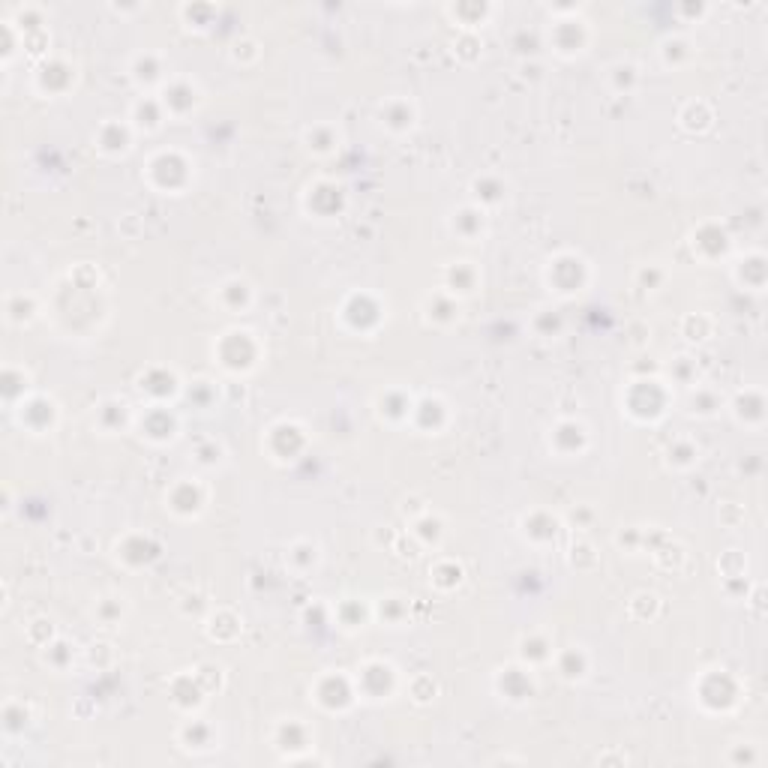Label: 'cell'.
I'll return each mask as SVG.
<instances>
[{
  "label": "cell",
  "instance_id": "cell-1",
  "mask_svg": "<svg viewBox=\"0 0 768 768\" xmlns=\"http://www.w3.org/2000/svg\"><path fill=\"white\" fill-rule=\"evenodd\" d=\"M543 39L552 54L561 60H573L588 51L594 30L591 21L582 15V6H552V21L543 30Z\"/></svg>",
  "mask_w": 768,
  "mask_h": 768
},
{
  "label": "cell",
  "instance_id": "cell-2",
  "mask_svg": "<svg viewBox=\"0 0 768 768\" xmlns=\"http://www.w3.org/2000/svg\"><path fill=\"white\" fill-rule=\"evenodd\" d=\"M675 402V390L663 375L633 378L621 393V411L636 423H657Z\"/></svg>",
  "mask_w": 768,
  "mask_h": 768
},
{
  "label": "cell",
  "instance_id": "cell-3",
  "mask_svg": "<svg viewBox=\"0 0 768 768\" xmlns=\"http://www.w3.org/2000/svg\"><path fill=\"white\" fill-rule=\"evenodd\" d=\"M141 177L159 195H180L192 183V177H195V162H192V156H186L183 150H174V147L156 150L147 159Z\"/></svg>",
  "mask_w": 768,
  "mask_h": 768
},
{
  "label": "cell",
  "instance_id": "cell-4",
  "mask_svg": "<svg viewBox=\"0 0 768 768\" xmlns=\"http://www.w3.org/2000/svg\"><path fill=\"white\" fill-rule=\"evenodd\" d=\"M594 270H591V261L573 249H561L555 255L546 258L543 264V282L552 294L558 297H576L588 288Z\"/></svg>",
  "mask_w": 768,
  "mask_h": 768
},
{
  "label": "cell",
  "instance_id": "cell-5",
  "mask_svg": "<svg viewBox=\"0 0 768 768\" xmlns=\"http://www.w3.org/2000/svg\"><path fill=\"white\" fill-rule=\"evenodd\" d=\"M261 342L252 330L246 327H228L219 333L213 342V360L228 372V375H249L261 363Z\"/></svg>",
  "mask_w": 768,
  "mask_h": 768
},
{
  "label": "cell",
  "instance_id": "cell-6",
  "mask_svg": "<svg viewBox=\"0 0 768 768\" xmlns=\"http://www.w3.org/2000/svg\"><path fill=\"white\" fill-rule=\"evenodd\" d=\"M261 447L267 450V459L276 462V465H288V462H297L306 447H309V432L300 420H276L267 426L264 438H261Z\"/></svg>",
  "mask_w": 768,
  "mask_h": 768
},
{
  "label": "cell",
  "instance_id": "cell-7",
  "mask_svg": "<svg viewBox=\"0 0 768 768\" xmlns=\"http://www.w3.org/2000/svg\"><path fill=\"white\" fill-rule=\"evenodd\" d=\"M339 321L345 330L369 336L387 321V303L369 291H351L339 306Z\"/></svg>",
  "mask_w": 768,
  "mask_h": 768
},
{
  "label": "cell",
  "instance_id": "cell-8",
  "mask_svg": "<svg viewBox=\"0 0 768 768\" xmlns=\"http://www.w3.org/2000/svg\"><path fill=\"white\" fill-rule=\"evenodd\" d=\"M399 669L384 660V657H369L357 666L354 672V687L360 699L369 702H381V699H393V693L399 690Z\"/></svg>",
  "mask_w": 768,
  "mask_h": 768
},
{
  "label": "cell",
  "instance_id": "cell-9",
  "mask_svg": "<svg viewBox=\"0 0 768 768\" xmlns=\"http://www.w3.org/2000/svg\"><path fill=\"white\" fill-rule=\"evenodd\" d=\"M312 699L318 708L330 711V714H339V711H348L360 696H357V687H354V675H345L342 669H327L315 678V684L309 687Z\"/></svg>",
  "mask_w": 768,
  "mask_h": 768
},
{
  "label": "cell",
  "instance_id": "cell-10",
  "mask_svg": "<svg viewBox=\"0 0 768 768\" xmlns=\"http://www.w3.org/2000/svg\"><path fill=\"white\" fill-rule=\"evenodd\" d=\"M156 96H159V102H162L168 120H186V117H192V114L201 108V102H204V90L198 87V81L189 78V75H174V72H171V78L159 87Z\"/></svg>",
  "mask_w": 768,
  "mask_h": 768
},
{
  "label": "cell",
  "instance_id": "cell-11",
  "mask_svg": "<svg viewBox=\"0 0 768 768\" xmlns=\"http://www.w3.org/2000/svg\"><path fill=\"white\" fill-rule=\"evenodd\" d=\"M147 444H171L180 435V414L168 405H144L135 414V426H132Z\"/></svg>",
  "mask_w": 768,
  "mask_h": 768
},
{
  "label": "cell",
  "instance_id": "cell-12",
  "mask_svg": "<svg viewBox=\"0 0 768 768\" xmlns=\"http://www.w3.org/2000/svg\"><path fill=\"white\" fill-rule=\"evenodd\" d=\"M165 510L177 519H198L207 510V483L201 477H177L165 492Z\"/></svg>",
  "mask_w": 768,
  "mask_h": 768
},
{
  "label": "cell",
  "instance_id": "cell-13",
  "mask_svg": "<svg viewBox=\"0 0 768 768\" xmlns=\"http://www.w3.org/2000/svg\"><path fill=\"white\" fill-rule=\"evenodd\" d=\"M126 72H129L132 84H135L141 93H159V87L171 78L165 54H159V51H153V48L135 51V54L129 57Z\"/></svg>",
  "mask_w": 768,
  "mask_h": 768
},
{
  "label": "cell",
  "instance_id": "cell-14",
  "mask_svg": "<svg viewBox=\"0 0 768 768\" xmlns=\"http://www.w3.org/2000/svg\"><path fill=\"white\" fill-rule=\"evenodd\" d=\"M303 210L309 219H336L345 210V189L336 180H315L303 192Z\"/></svg>",
  "mask_w": 768,
  "mask_h": 768
},
{
  "label": "cell",
  "instance_id": "cell-15",
  "mask_svg": "<svg viewBox=\"0 0 768 768\" xmlns=\"http://www.w3.org/2000/svg\"><path fill=\"white\" fill-rule=\"evenodd\" d=\"M591 432L579 417H558L549 426V450H555L561 459H576L588 450Z\"/></svg>",
  "mask_w": 768,
  "mask_h": 768
},
{
  "label": "cell",
  "instance_id": "cell-16",
  "mask_svg": "<svg viewBox=\"0 0 768 768\" xmlns=\"http://www.w3.org/2000/svg\"><path fill=\"white\" fill-rule=\"evenodd\" d=\"M12 411L18 414V423L27 426L33 435L51 432V429L57 426V417H60L57 402H54L51 396H45V393H30V396H24Z\"/></svg>",
  "mask_w": 768,
  "mask_h": 768
},
{
  "label": "cell",
  "instance_id": "cell-17",
  "mask_svg": "<svg viewBox=\"0 0 768 768\" xmlns=\"http://www.w3.org/2000/svg\"><path fill=\"white\" fill-rule=\"evenodd\" d=\"M75 78V63H69L66 57H45L33 72V84L45 96H63L69 87H75Z\"/></svg>",
  "mask_w": 768,
  "mask_h": 768
},
{
  "label": "cell",
  "instance_id": "cell-18",
  "mask_svg": "<svg viewBox=\"0 0 768 768\" xmlns=\"http://www.w3.org/2000/svg\"><path fill=\"white\" fill-rule=\"evenodd\" d=\"M414 399H417V396H414L411 390L390 384V387H384V390H378V393L372 396V408H375V417H378V420H384V423H390V426H402V423L411 420Z\"/></svg>",
  "mask_w": 768,
  "mask_h": 768
},
{
  "label": "cell",
  "instance_id": "cell-19",
  "mask_svg": "<svg viewBox=\"0 0 768 768\" xmlns=\"http://www.w3.org/2000/svg\"><path fill=\"white\" fill-rule=\"evenodd\" d=\"M135 129H132V123L123 117V120H117V117H108V120H102L99 126H96V132H93V147L102 153V156H126L129 150H132V141H135Z\"/></svg>",
  "mask_w": 768,
  "mask_h": 768
},
{
  "label": "cell",
  "instance_id": "cell-20",
  "mask_svg": "<svg viewBox=\"0 0 768 768\" xmlns=\"http://www.w3.org/2000/svg\"><path fill=\"white\" fill-rule=\"evenodd\" d=\"M690 249L702 261H720L732 249V237L720 222H702L699 228L690 231Z\"/></svg>",
  "mask_w": 768,
  "mask_h": 768
},
{
  "label": "cell",
  "instance_id": "cell-21",
  "mask_svg": "<svg viewBox=\"0 0 768 768\" xmlns=\"http://www.w3.org/2000/svg\"><path fill=\"white\" fill-rule=\"evenodd\" d=\"M438 288L447 291L456 300H465V297H471L480 288V267L474 261H468V258L447 261L444 270H441V285Z\"/></svg>",
  "mask_w": 768,
  "mask_h": 768
},
{
  "label": "cell",
  "instance_id": "cell-22",
  "mask_svg": "<svg viewBox=\"0 0 768 768\" xmlns=\"http://www.w3.org/2000/svg\"><path fill=\"white\" fill-rule=\"evenodd\" d=\"M534 669L525 666V663H510V666H501L495 672V690L501 693V699L507 702H528L534 696Z\"/></svg>",
  "mask_w": 768,
  "mask_h": 768
},
{
  "label": "cell",
  "instance_id": "cell-23",
  "mask_svg": "<svg viewBox=\"0 0 768 768\" xmlns=\"http://www.w3.org/2000/svg\"><path fill=\"white\" fill-rule=\"evenodd\" d=\"M213 303L219 309H225L228 315H243L252 309L255 303V285L246 276H228L216 285L213 291Z\"/></svg>",
  "mask_w": 768,
  "mask_h": 768
},
{
  "label": "cell",
  "instance_id": "cell-24",
  "mask_svg": "<svg viewBox=\"0 0 768 768\" xmlns=\"http://www.w3.org/2000/svg\"><path fill=\"white\" fill-rule=\"evenodd\" d=\"M726 408L732 414V420L738 426H747V429H762L765 423V393L759 387H744L738 390L735 396L726 399Z\"/></svg>",
  "mask_w": 768,
  "mask_h": 768
},
{
  "label": "cell",
  "instance_id": "cell-25",
  "mask_svg": "<svg viewBox=\"0 0 768 768\" xmlns=\"http://www.w3.org/2000/svg\"><path fill=\"white\" fill-rule=\"evenodd\" d=\"M135 414H138V411H135L126 399H120V396H105V399L96 405V411H93V426H96L102 435H117V432L135 426Z\"/></svg>",
  "mask_w": 768,
  "mask_h": 768
},
{
  "label": "cell",
  "instance_id": "cell-26",
  "mask_svg": "<svg viewBox=\"0 0 768 768\" xmlns=\"http://www.w3.org/2000/svg\"><path fill=\"white\" fill-rule=\"evenodd\" d=\"M126 120L132 123V129H135L138 135H150V132H159V129L165 126L168 114H165V108H162V102H159L156 93H138V96L132 99V105H129Z\"/></svg>",
  "mask_w": 768,
  "mask_h": 768
},
{
  "label": "cell",
  "instance_id": "cell-27",
  "mask_svg": "<svg viewBox=\"0 0 768 768\" xmlns=\"http://www.w3.org/2000/svg\"><path fill=\"white\" fill-rule=\"evenodd\" d=\"M378 123L390 135H408L417 126V105L408 96H390L378 108Z\"/></svg>",
  "mask_w": 768,
  "mask_h": 768
},
{
  "label": "cell",
  "instance_id": "cell-28",
  "mask_svg": "<svg viewBox=\"0 0 768 768\" xmlns=\"http://www.w3.org/2000/svg\"><path fill=\"white\" fill-rule=\"evenodd\" d=\"M486 222H489V213L483 207H477L474 201H465L462 207H456L447 216V228L465 243H477L486 234Z\"/></svg>",
  "mask_w": 768,
  "mask_h": 768
},
{
  "label": "cell",
  "instance_id": "cell-29",
  "mask_svg": "<svg viewBox=\"0 0 768 768\" xmlns=\"http://www.w3.org/2000/svg\"><path fill=\"white\" fill-rule=\"evenodd\" d=\"M300 141H303V150H306L309 156H330V153H336V150H339V144H342V132H339V126H336V123H330V120H318V123H312V126H306V129H303Z\"/></svg>",
  "mask_w": 768,
  "mask_h": 768
},
{
  "label": "cell",
  "instance_id": "cell-30",
  "mask_svg": "<svg viewBox=\"0 0 768 768\" xmlns=\"http://www.w3.org/2000/svg\"><path fill=\"white\" fill-rule=\"evenodd\" d=\"M765 276H768V267H765V255L759 249H747L744 255H738L732 261V279L747 291H762Z\"/></svg>",
  "mask_w": 768,
  "mask_h": 768
},
{
  "label": "cell",
  "instance_id": "cell-31",
  "mask_svg": "<svg viewBox=\"0 0 768 768\" xmlns=\"http://www.w3.org/2000/svg\"><path fill=\"white\" fill-rule=\"evenodd\" d=\"M552 654H555L552 639L543 630H528L516 639V660L531 666V669H537L543 663H552Z\"/></svg>",
  "mask_w": 768,
  "mask_h": 768
},
{
  "label": "cell",
  "instance_id": "cell-32",
  "mask_svg": "<svg viewBox=\"0 0 768 768\" xmlns=\"http://www.w3.org/2000/svg\"><path fill=\"white\" fill-rule=\"evenodd\" d=\"M552 663L558 669V675L570 684L576 681H585L588 672H591V654L585 651V645H567L561 651L552 654Z\"/></svg>",
  "mask_w": 768,
  "mask_h": 768
},
{
  "label": "cell",
  "instance_id": "cell-33",
  "mask_svg": "<svg viewBox=\"0 0 768 768\" xmlns=\"http://www.w3.org/2000/svg\"><path fill=\"white\" fill-rule=\"evenodd\" d=\"M444 15L453 18V24L462 33H477L495 15V6L492 3H447Z\"/></svg>",
  "mask_w": 768,
  "mask_h": 768
},
{
  "label": "cell",
  "instance_id": "cell-34",
  "mask_svg": "<svg viewBox=\"0 0 768 768\" xmlns=\"http://www.w3.org/2000/svg\"><path fill=\"white\" fill-rule=\"evenodd\" d=\"M423 318L435 327H450L459 321V300L450 297L447 291L435 288L432 294H426L423 300Z\"/></svg>",
  "mask_w": 768,
  "mask_h": 768
},
{
  "label": "cell",
  "instance_id": "cell-35",
  "mask_svg": "<svg viewBox=\"0 0 768 768\" xmlns=\"http://www.w3.org/2000/svg\"><path fill=\"white\" fill-rule=\"evenodd\" d=\"M723 408H726V399L711 384L696 381L693 387H687V414L690 417H714Z\"/></svg>",
  "mask_w": 768,
  "mask_h": 768
},
{
  "label": "cell",
  "instance_id": "cell-36",
  "mask_svg": "<svg viewBox=\"0 0 768 768\" xmlns=\"http://www.w3.org/2000/svg\"><path fill=\"white\" fill-rule=\"evenodd\" d=\"M696 699H699V702L717 699L714 711H729V708H735V702H738V681L729 678L726 669H720V687H711V681L702 675V678H699V687H696Z\"/></svg>",
  "mask_w": 768,
  "mask_h": 768
},
{
  "label": "cell",
  "instance_id": "cell-37",
  "mask_svg": "<svg viewBox=\"0 0 768 768\" xmlns=\"http://www.w3.org/2000/svg\"><path fill=\"white\" fill-rule=\"evenodd\" d=\"M468 189H471V201H474L477 207H483L486 213H489L492 207L504 204V198H507V183H504L498 174H477Z\"/></svg>",
  "mask_w": 768,
  "mask_h": 768
},
{
  "label": "cell",
  "instance_id": "cell-38",
  "mask_svg": "<svg viewBox=\"0 0 768 768\" xmlns=\"http://www.w3.org/2000/svg\"><path fill=\"white\" fill-rule=\"evenodd\" d=\"M372 603L363 597H342L333 603V621L342 624L345 630H360L366 627V621H372Z\"/></svg>",
  "mask_w": 768,
  "mask_h": 768
},
{
  "label": "cell",
  "instance_id": "cell-39",
  "mask_svg": "<svg viewBox=\"0 0 768 768\" xmlns=\"http://www.w3.org/2000/svg\"><path fill=\"white\" fill-rule=\"evenodd\" d=\"M657 57L666 69H681L687 66L693 57H696V48H693V39L684 36V33H669L660 48H657Z\"/></svg>",
  "mask_w": 768,
  "mask_h": 768
},
{
  "label": "cell",
  "instance_id": "cell-40",
  "mask_svg": "<svg viewBox=\"0 0 768 768\" xmlns=\"http://www.w3.org/2000/svg\"><path fill=\"white\" fill-rule=\"evenodd\" d=\"M177 741H180L183 750H210L216 744V729L201 717H189V720L180 723Z\"/></svg>",
  "mask_w": 768,
  "mask_h": 768
},
{
  "label": "cell",
  "instance_id": "cell-41",
  "mask_svg": "<svg viewBox=\"0 0 768 768\" xmlns=\"http://www.w3.org/2000/svg\"><path fill=\"white\" fill-rule=\"evenodd\" d=\"M543 522H537V510H531V513H525L522 519H519V531H522V537L525 540H531V543H549V540H555L558 537V531H561V519L558 516H552L549 510H543V516H540Z\"/></svg>",
  "mask_w": 768,
  "mask_h": 768
},
{
  "label": "cell",
  "instance_id": "cell-42",
  "mask_svg": "<svg viewBox=\"0 0 768 768\" xmlns=\"http://www.w3.org/2000/svg\"><path fill=\"white\" fill-rule=\"evenodd\" d=\"M312 744V729L300 717H282L273 729V747H309Z\"/></svg>",
  "mask_w": 768,
  "mask_h": 768
},
{
  "label": "cell",
  "instance_id": "cell-43",
  "mask_svg": "<svg viewBox=\"0 0 768 768\" xmlns=\"http://www.w3.org/2000/svg\"><path fill=\"white\" fill-rule=\"evenodd\" d=\"M321 561V546L309 537H297L288 549H285V564L297 573H309L315 570Z\"/></svg>",
  "mask_w": 768,
  "mask_h": 768
},
{
  "label": "cell",
  "instance_id": "cell-44",
  "mask_svg": "<svg viewBox=\"0 0 768 768\" xmlns=\"http://www.w3.org/2000/svg\"><path fill=\"white\" fill-rule=\"evenodd\" d=\"M663 459H666V465L669 468H675V471H687V468H693L696 462H699V444L693 441V438H672L669 441V447H666V453H663Z\"/></svg>",
  "mask_w": 768,
  "mask_h": 768
},
{
  "label": "cell",
  "instance_id": "cell-45",
  "mask_svg": "<svg viewBox=\"0 0 768 768\" xmlns=\"http://www.w3.org/2000/svg\"><path fill=\"white\" fill-rule=\"evenodd\" d=\"M444 519L435 513V510H423L420 516H414L411 519V534L423 543V546H438L441 543V537H444Z\"/></svg>",
  "mask_w": 768,
  "mask_h": 768
},
{
  "label": "cell",
  "instance_id": "cell-46",
  "mask_svg": "<svg viewBox=\"0 0 768 768\" xmlns=\"http://www.w3.org/2000/svg\"><path fill=\"white\" fill-rule=\"evenodd\" d=\"M606 84L612 87V93H630L639 84V66L630 60H618L606 69Z\"/></svg>",
  "mask_w": 768,
  "mask_h": 768
},
{
  "label": "cell",
  "instance_id": "cell-47",
  "mask_svg": "<svg viewBox=\"0 0 768 768\" xmlns=\"http://www.w3.org/2000/svg\"><path fill=\"white\" fill-rule=\"evenodd\" d=\"M219 9L213 6V3H180L177 6V15H180V21L192 30H207L210 24H213V15H216Z\"/></svg>",
  "mask_w": 768,
  "mask_h": 768
},
{
  "label": "cell",
  "instance_id": "cell-48",
  "mask_svg": "<svg viewBox=\"0 0 768 768\" xmlns=\"http://www.w3.org/2000/svg\"><path fill=\"white\" fill-rule=\"evenodd\" d=\"M681 324H693V330H681V336L690 342V345H699V342H708L711 333H714V318L705 315V312H690L684 315Z\"/></svg>",
  "mask_w": 768,
  "mask_h": 768
},
{
  "label": "cell",
  "instance_id": "cell-49",
  "mask_svg": "<svg viewBox=\"0 0 768 768\" xmlns=\"http://www.w3.org/2000/svg\"><path fill=\"white\" fill-rule=\"evenodd\" d=\"M441 567H450V573H441L438 567H429V585H435L438 591H453L462 582V564L453 558H441Z\"/></svg>",
  "mask_w": 768,
  "mask_h": 768
},
{
  "label": "cell",
  "instance_id": "cell-50",
  "mask_svg": "<svg viewBox=\"0 0 768 768\" xmlns=\"http://www.w3.org/2000/svg\"><path fill=\"white\" fill-rule=\"evenodd\" d=\"M93 615H99V621L108 624V627L120 624L123 615H126V597H117V594L114 597H99L96 606H93Z\"/></svg>",
  "mask_w": 768,
  "mask_h": 768
},
{
  "label": "cell",
  "instance_id": "cell-51",
  "mask_svg": "<svg viewBox=\"0 0 768 768\" xmlns=\"http://www.w3.org/2000/svg\"><path fill=\"white\" fill-rule=\"evenodd\" d=\"M222 462H225V447H222V441H216V438L198 441V447H195V465H198V468H216V465H222Z\"/></svg>",
  "mask_w": 768,
  "mask_h": 768
},
{
  "label": "cell",
  "instance_id": "cell-52",
  "mask_svg": "<svg viewBox=\"0 0 768 768\" xmlns=\"http://www.w3.org/2000/svg\"><path fill=\"white\" fill-rule=\"evenodd\" d=\"M372 609H387V615H378L384 624H402L405 618H408V600L405 597H396V594H390V597H381L378 603H372Z\"/></svg>",
  "mask_w": 768,
  "mask_h": 768
},
{
  "label": "cell",
  "instance_id": "cell-53",
  "mask_svg": "<svg viewBox=\"0 0 768 768\" xmlns=\"http://www.w3.org/2000/svg\"><path fill=\"white\" fill-rule=\"evenodd\" d=\"M669 375H672V384H681V387H693L699 381V369H696V360H690L687 354L675 357L672 366H669Z\"/></svg>",
  "mask_w": 768,
  "mask_h": 768
},
{
  "label": "cell",
  "instance_id": "cell-54",
  "mask_svg": "<svg viewBox=\"0 0 768 768\" xmlns=\"http://www.w3.org/2000/svg\"><path fill=\"white\" fill-rule=\"evenodd\" d=\"M636 285L642 288V291H657V288H663V282H666V270L657 264V261H648V264H642L639 270H636Z\"/></svg>",
  "mask_w": 768,
  "mask_h": 768
}]
</instances>
